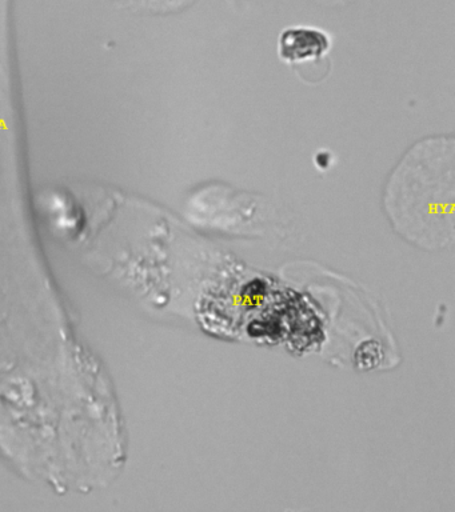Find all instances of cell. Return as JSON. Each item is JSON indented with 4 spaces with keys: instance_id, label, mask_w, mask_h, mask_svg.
I'll return each mask as SVG.
<instances>
[{
    "instance_id": "1",
    "label": "cell",
    "mask_w": 455,
    "mask_h": 512,
    "mask_svg": "<svg viewBox=\"0 0 455 512\" xmlns=\"http://www.w3.org/2000/svg\"><path fill=\"white\" fill-rule=\"evenodd\" d=\"M454 140L415 144L391 175L385 207L395 230L418 247L453 244Z\"/></svg>"
},
{
    "instance_id": "2",
    "label": "cell",
    "mask_w": 455,
    "mask_h": 512,
    "mask_svg": "<svg viewBox=\"0 0 455 512\" xmlns=\"http://www.w3.org/2000/svg\"><path fill=\"white\" fill-rule=\"evenodd\" d=\"M329 47V36L317 28H289L279 38V55L289 63L302 64L319 59L329 51Z\"/></svg>"
}]
</instances>
